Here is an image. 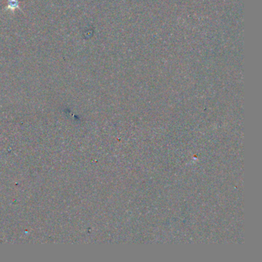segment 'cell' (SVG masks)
I'll return each instance as SVG.
<instances>
[{
	"label": "cell",
	"mask_w": 262,
	"mask_h": 262,
	"mask_svg": "<svg viewBox=\"0 0 262 262\" xmlns=\"http://www.w3.org/2000/svg\"><path fill=\"white\" fill-rule=\"evenodd\" d=\"M5 9L6 10H12V11H14L15 9H19L22 11V9L20 8L19 0H8L7 6Z\"/></svg>",
	"instance_id": "6da1fadb"
}]
</instances>
